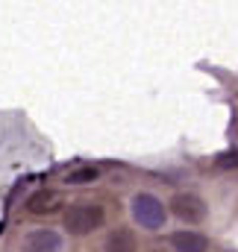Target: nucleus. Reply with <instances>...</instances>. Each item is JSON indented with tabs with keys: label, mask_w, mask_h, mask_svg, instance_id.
I'll list each match as a JSON object with an SVG mask.
<instances>
[{
	"label": "nucleus",
	"mask_w": 238,
	"mask_h": 252,
	"mask_svg": "<svg viewBox=\"0 0 238 252\" xmlns=\"http://www.w3.org/2000/svg\"><path fill=\"white\" fill-rule=\"evenodd\" d=\"M103 220H106V214H103L100 205H94V202H77L65 214V229H68V235H91L94 229L103 226Z\"/></svg>",
	"instance_id": "obj_1"
},
{
	"label": "nucleus",
	"mask_w": 238,
	"mask_h": 252,
	"mask_svg": "<svg viewBox=\"0 0 238 252\" xmlns=\"http://www.w3.org/2000/svg\"><path fill=\"white\" fill-rule=\"evenodd\" d=\"M97 176H100L97 167H77V170L68 173V185H88V182H94Z\"/></svg>",
	"instance_id": "obj_8"
},
{
	"label": "nucleus",
	"mask_w": 238,
	"mask_h": 252,
	"mask_svg": "<svg viewBox=\"0 0 238 252\" xmlns=\"http://www.w3.org/2000/svg\"><path fill=\"white\" fill-rule=\"evenodd\" d=\"M106 252H138V241L129 229H115L106 238Z\"/></svg>",
	"instance_id": "obj_7"
},
{
	"label": "nucleus",
	"mask_w": 238,
	"mask_h": 252,
	"mask_svg": "<svg viewBox=\"0 0 238 252\" xmlns=\"http://www.w3.org/2000/svg\"><path fill=\"white\" fill-rule=\"evenodd\" d=\"M132 217H135V223H138L141 229L156 232V229L165 226L168 211H165L162 199H156L153 193H135V196H132Z\"/></svg>",
	"instance_id": "obj_2"
},
{
	"label": "nucleus",
	"mask_w": 238,
	"mask_h": 252,
	"mask_svg": "<svg viewBox=\"0 0 238 252\" xmlns=\"http://www.w3.org/2000/svg\"><path fill=\"white\" fill-rule=\"evenodd\" d=\"M171 211L185 223H200L206 217V202L200 196H194V193H177L171 199Z\"/></svg>",
	"instance_id": "obj_3"
},
{
	"label": "nucleus",
	"mask_w": 238,
	"mask_h": 252,
	"mask_svg": "<svg viewBox=\"0 0 238 252\" xmlns=\"http://www.w3.org/2000/svg\"><path fill=\"white\" fill-rule=\"evenodd\" d=\"M171 247L177 252H206L209 250V238L200 235V232L185 229V232H174L171 235Z\"/></svg>",
	"instance_id": "obj_6"
},
{
	"label": "nucleus",
	"mask_w": 238,
	"mask_h": 252,
	"mask_svg": "<svg viewBox=\"0 0 238 252\" xmlns=\"http://www.w3.org/2000/svg\"><path fill=\"white\" fill-rule=\"evenodd\" d=\"M27 252H59L62 250V235H56L53 229H36L27 235L24 241Z\"/></svg>",
	"instance_id": "obj_4"
},
{
	"label": "nucleus",
	"mask_w": 238,
	"mask_h": 252,
	"mask_svg": "<svg viewBox=\"0 0 238 252\" xmlns=\"http://www.w3.org/2000/svg\"><path fill=\"white\" fill-rule=\"evenodd\" d=\"M62 205V193L59 190H36L30 199H27V208H30V214H53L56 208Z\"/></svg>",
	"instance_id": "obj_5"
},
{
	"label": "nucleus",
	"mask_w": 238,
	"mask_h": 252,
	"mask_svg": "<svg viewBox=\"0 0 238 252\" xmlns=\"http://www.w3.org/2000/svg\"><path fill=\"white\" fill-rule=\"evenodd\" d=\"M215 167H221V170H230V167H238V150H230V153L218 156Z\"/></svg>",
	"instance_id": "obj_9"
}]
</instances>
